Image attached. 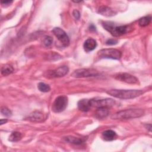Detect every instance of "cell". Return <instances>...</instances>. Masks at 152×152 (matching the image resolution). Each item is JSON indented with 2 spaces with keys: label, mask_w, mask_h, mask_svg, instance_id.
I'll return each mask as SVG.
<instances>
[{
  "label": "cell",
  "mask_w": 152,
  "mask_h": 152,
  "mask_svg": "<svg viewBox=\"0 0 152 152\" xmlns=\"http://www.w3.org/2000/svg\"><path fill=\"white\" fill-rule=\"evenodd\" d=\"M102 26L105 30L109 31L112 35L116 37L126 34L133 29L131 26H117L115 23L111 21H104L102 23Z\"/></svg>",
  "instance_id": "cell-1"
},
{
  "label": "cell",
  "mask_w": 152,
  "mask_h": 152,
  "mask_svg": "<svg viewBox=\"0 0 152 152\" xmlns=\"http://www.w3.org/2000/svg\"><path fill=\"white\" fill-rule=\"evenodd\" d=\"M108 94L118 99H131L140 96L144 93L141 90H118L112 89L106 92Z\"/></svg>",
  "instance_id": "cell-2"
},
{
  "label": "cell",
  "mask_w": 152,
  "mask_h": 152,
  "mask_svg": "<svg viewBox=\"0 0 152 152\" xmlns=\"http://www.w3.org/2000/svg\"><path fill=\"white\" fill-rule=\"evenodd\" d=\"M144 113L141 109H129L119 111L111 116L113 119H128L140 118Z\"/></svg>",
  "instance_id": "cell-3"
},
{
  "label": "cell",
  "mask_w": 152,
  "mask_h": 152,
  "mask_svg": "<svg viewBox=\"0 0 152 152\" xmlns=\"http://www.w3.org/2000/svg\"><path fill=\"white\" fill-rule=\"evenodd\" d=\"M97 56L100 58H107L119 60L122 56V52L116 49H103L98 51Z\"/></svg>",
  "instance_id": "cell-4"
},
{
  "label": "cell",
  "mask_w": 152,
  "mask_h": 152,
  "mask_svg": "<svg viewBox=\"0 0 152 152\" xmlns=\"http://www.w3.org/2000/svg\"><path fill=\"white\" fill-rule=\"evenodd\" d=\"M68 102L67 96L62 95L57 97L52 104V110L55 113H59L64 111L67 106Z\"/></svg>",
  "instance_id": "cell-5"
},
{
  "label": "cell",
  "mask_w": 152,
  "mask_h": 152,
  "mask_svg": "<svg viewBox=\"0 0 152 152\" xmlns=\"http://www.w3.org/2000/svg\"><path fill=\"white\" fill-rule=\"evenodd\" d=\"M99 74V72L93 68H81L75 70L72 74L71 76L75 78H83L89 77H96Z\"/></svg>",
  "instance_id": "cell-6"
},
{
  "label": "cell",
  "mask_w": 152,
  "mask_h": 152,
  "mask_svg": "<svg viewBox=\"0 0 152 152\" xmlns=\"http://www.w3.org/2000/svg\"><path fill=\"white\" fill-rule=\"evenodd\" d=\"M52 32L64 46L66 47L69 45V39L66 33L62 29L59 27H55L52 30Z\"/></svg>",
  "instance_id": "cell-7"
},
{
  "label": "cell",
  "mask_w": 152,
  "mask_h": 152,
  "mask_svg": "<svg viewBox=\"0 0 152 152\" xmlns=\"http://www.w3.org/2000/svg\"><path fill=\"white\" fill-rule=\"evenodd\" d=\"M90 102L91 107H96L97 108L101 107H106L109 108L113 106L115 103L114 100L109 98L99 100L90 99Z\"/></svg>",
  "instance_id": "cell-8"
},
{
  "label": "cell",
  "mask_w": 152,
  "mask_h": 152,
  "mask_svg": "<svg viewBox=\"0 0 152 152\" xmlns=\"http://www.w3.org/2000/svg\"><path fill=\"white\" fill-rule=\"evenodd\" d=\"M115 79L129 84H136L138 82V80L135 76L126 72H119L115 75Z\"/></svg>",
  "instance_id": "cell-9"
},
{
  "label": "cell",
  "mask_w": 152,
  "mask_h": 152,
  "mask_svg": "<svg viewBox=\"0 0 152 152\" xmlns=\"http://www.w3.org/2000/svg\"><path fill=\"white\" fill-rule=\"evenodd\" d=\"M69 71V68L68 66L64 65L58 67V68L52 70L48 71L47 72V77L49 78H59L62 77L65 75Z\"/></svg>",
  "instance_id": "cell-10"
},
{
  "label": "cell",
  "mask_w": 152,
  "mask_h": 152,
  "mask_svg": "<svg viewBox=\"0 0 152 152\" xmlns=\"http://www.w3.org/2000/svg\"><path fill=\"white\" fill-rule=\"evenodd\" d=\"M97 12L102 15L106 16V17H112L114 16L117 14V12L114 10L113 8L107 7V6H100Z\"/></svg>",
  "instance_id": "cell-11"
},
{
  "label": "cell",
  "mask_w": 152,
  "mask_h": 152,
  "mask_svg": "<svg viewBox=\"0 0 152 152\" xmlns=\"http://www.w3.org/2000/svg\"><path fill=\"white\" fill-rule=\"evenodd\" d=\"M87 139V137L78 138V137H75L74 136H66V137H65L63 138V140L65 142L76 144V145H79V144L83 143L84 142H85L86 141Z\"/></svg>",
  "instance_id": "cell-12"
},
{
  "label": "cell",
  "mask_w": 152,
  "mask_h": 152,
  "mask_svg": "<svg viewBox=\"0 0 152 152\" xmlns=\"http://www.w3.org/2000/svg\"><path fill=\"white\" fill-rule=\"evenodd\" d=\"M44 114L40 111H34L28 116V119L32 122H40L45 119Z\"/></svg>",
  "instance_id": "cell-13"
},
{
  "label": "cell",
  "mask_w": 152,
  "mask_h": 152,
  "mask_svg": "<svg viewBox=\"0 0 152 152\" xmlns=\"http://www.w3.org/2000/svg\"><path fill=\"white\" fill-rule=\"evenodd\" d=\"M78 108L83 112L88 111L91 107L90 99H81L77 103Z\"/></svg>",
  "instance_id": "cell-14"
},
{
  "label": "cell",
  "mask_w": 152,
  "mask_h": 152,
  "mask_svg": "<svg viewBox=\"0 0 152 152\" xmlns=\"http://www.w3.org/2000/svg\"><path fill=\"white\" fill-rule=\"evenodd\" d=\"M97 46V43L96 41L92 39V38H89L87 39L84 43V49L86 52H89L90 51L93 50Z\"/></svg>",
  "instance_id": "cell-15"
},
{
  "label": "cell",
  "mask_w": 152,
  "mask_h": 152,
  "mask_svg": "<svg viewBox=\"0 0 152 152\" xmlns=\"http://www.w3.org/2000/svg\"><path fill=\"white\" fill-rule=\"evenodd\" d=\"M109 113V108L106 107H98L95 112V116L97 119H103L108 116Z\"/></svg>",
  "instance_id": "cell-16"
},
{
  "label": "cell",
  "mask_w": 152,
  "mask_h": 152,
  "mask_svg": "<svg viewBox=\"0 0 152 152\" xmlns=\"http://www.w3.org/2000/svg\"><path fill=\"white\" fill-rule=\"evenodd\" d=\"M102 138L105 141H112L116 137V132L111 129H108L102 132Z\"/></svg>",
  "instance_id": "cell-17"
},
{
  "label": "cell",
  "mask_w": 152,
  "mask_h": 152,
  "mask_svg": "<svg viewBox=\"0 0 152 152\" xmlns=\"http://www.w3.org/2000/svg\"><path fill=\"white\" fill-rule=\"evenodd\" d=\"M14 71L13 67L10 64H5L1 68V74L4 76L8 75Z\"/></svg>",
  "instance_id": "cell-18"
},
{
  "label": "cell",
  "mask_w": 152,
  "mask_h": 152,
  "mask_svg": "<svg viewBox=\"0 0 152 152\" xmlns=\"http://www.w3.org/2000/svg\"><path fill=\"white\" fill-rule=\"evenodd\" d=\"M151 21V16L150 15H149L145 16L144 17L141 18L138 20V23L140 26L145 27V26H148L150 23Z\"/></svg>",
  "instance_id": "cell-19"
},
{
  "label": "cell",
  "mask_w": 152,
  "mask_h": 152,
  "mask_svg": "<svg viewBox=\"0 0 152 152\" xmlns=\"http://www.w3.org/2000/svg\"><path fill=\"white\" fill-rule=\"evenodd\" d=\"M21 137H22V135L20 132L17 131H14L11 134V135L9 137L8 140L12 142H16L21 140Z\"/></svg>",
  "instance_id": "cell-20"
},
{
  "label": "cell",
  "mask_w": 152,
  "mask_h": 152,
  "mask_svg": "<svg viewBox=\"0 0 152 152\" xmlns=\"http://www.w3.org/2000/svg\"><path fill=\"white\" fill-rule=\"evenodd\" d=\"M37 88L40 91L45 92V93L48 92L50 90V87L48 84H45L44 83H42V82H40L38 84Z\"/></svg>",
  "instance_id": "cell-21"
},
{
  "label": "cell",
  "mask_w": 152,
  "mask_h": 152,
  "mask_svg": "<svg viewBox=\"0 0 152 152\" xmlns=\"http://www.w3.org/2000/svg\"><path fill=\"white\" fill-rule=\"evenodd\" d=\"M53 43V39L49 36H46L43 39V44L46 46H50Z\"/></svg>",
  "instance_id": "cell-22"
},
{
  "label": "cell",
  "mask_w": 152,
  "mask_h": 152,
  "mask_svg": "<svg viewBox=\"0 0 152 152\" xmlns=\"http://www.w3.org/2000/svg\"><path fill=\"white\" fill-rule=\"evenodd\" d=\"M1 112L3 115H5V116L8 117V116H11L12 115L11 111L8 108H7V107H5V106H3L1 107Z\"/></svg>",
  "instance_id": "cell-23"
},
{
  "label": "cell",
  "mask_w": 152,
  "mask_h": 152,
  "mask_svg": "<svg viewBox=\"0 0 152 152\" xmlns=\"http://www.w3.org/2000/svg\"><path fill=\"white\" fill-rule=\"evenodd\" d=\"M118 43V40L116 39H108L106 42V44L107 45H116Z\"/></svg>",
  "instance_id": "cell-24"
},
{
  "label": "cell",
  "mask_w": 152,
  "mask_h": 152,
  "mask_svg": "<svg viewBox=\"0 0 152 152\" xmlns=\"http://www.w3.org/2000/svg\"><path fill=\"white\" fill-rule=\"evenodd\" d=\"M72 14L74 15V17L77 19V20H78L80 17V12L78 10H74L72 12Z\"/></svg>",
  "instance_id": "cell-25"
},
{
  "label": "cell",
  "mask_w": 152,
  "mask_h": 152,
  "mask_svg": "<svg viewBox=\"0 0 152 152\" xmlns=\"http://www.w3.org/2000/svg\"><path fill=\"white\" fill-rule=\"evenodd\" d=\"M12 1H4V2H1V5H2V6H5V7H6V6H8V5H10L11 4H12Z\"/></svg>",
  "instance_id": "cell-26"
},
{
  "label": "cell",
  "mask_w": 152,
  "mask_h": 152,
  "mask_svg": "<svg viewBox=\"0 0 152 152\" xmlns=\"http://www.w3.org/2000/svg\"><path fill=\"white\" fill-rule=\"evenodd\" d=\"M7 122V119H1V120H0V124L2 125H3V124H5L6 122Z\"/></svg>",
  "instance_id": "cell-27"
},
{
  "label": "cell",
  "mask_w": 152,
  "mask_h": 152,
  "mask_svg": "<svg viewBox=\"0 0 152 152\" xmlns=\"http://www.w3.org/2000/svg\"><path fill=\"white\" fill-rule=\"evenodd\" d=\"M90 30H96V27H95L94 25L91 24V25L90 26Z\"/></svg>",
  "instance_id": "cell-28"
}]
</instances>
